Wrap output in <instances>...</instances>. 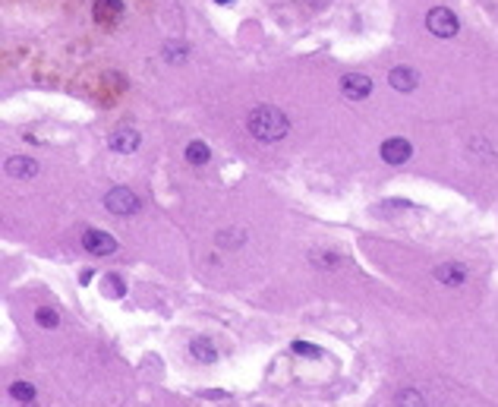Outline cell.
Here are the masks:
<instances>
[{
    "mask_svg": "<svg viewBox=\"0 0 498 407\" xmlns=\"http://www.w3.org/2000/svg\"><path fill=\"white\" fill-rule=\"evenodd\" d=\"M246 130H249V136L259 139V142H277V139L287 136L290 120H287V114H284L281 107L259 105V107H253V111L246 114Z\"/></svg>",
    "mask_w": 498,
    "mask_h": 407,
    "instance_id": "6da1fadb",
    "label": "cell"
},
{
    "mask_svg": "<svg viewBox=\"0 0 498 407\" xmlns=\"http://www.w3.org/2000/svg\"><path fill=\"white\" fill-rule=\"evenodd\" d=\"M426 28L432 35H438V38H454L457 35V16L448 10V6H432V10L426 13Z\"/></svg>",
    "mask_w": 498,
    "mask_h": 407,
    "instance_id": "7a4b0ae2",
    "label": "cell"
},
{
    "mask_svg": "<svg viewBox=\"0 0 498 407\" xmlns=\"http://www.w3.org/2000/svg\"><path fill=\"white\" fill-rule=\"evenodd\" d=\"M105 208L111 215H136L139 212V196L129 190V186H114V190L105 196Z\"/></svg>",
    "mask_w": 498,
    "mask_h": 407,
    "instance_id": "3957f363",
    "label": "cell"
},
{
    "mask_svg": "<svg viewBox=\"0 0 498 407\" xmlns=\"http://www.w3.org/2000/svg\"><path fill=\"white\" fill-rule=\"evenodd\" d=\"M341 92H344V98H350V101H363L372 92V79L363 76V73H347V76L341 79Z\"/></svg>",
    "mask_w": 498,
    "mask_h": 407,
    "instance_id": "277c9868",
    "label": "cell"
},
{
    "mask_svg": "<svg viewBox=\"0 0 498 407\" xmlns=\"http://www.w3.org/2000/svg\"><path fill=\"white\" fill-rule=\"evenodd\" d=\"M83 246L89 253H95V256H111V253H117V240L111 234H105V231H85Z\"/></svg>",
    "mask_w": 498,
    "mask_h": 407,
    "instance_id": "5b68a950",
    "label": "cell"
},
{
    "mask_svg": "<svg viewBox=\"0 0 498 407\" xmlns=\"http://www.w3.org/2000/svg\"><path fill=\"white\" fill-rule=\"evenodd\" d=\"M432 278L442 281V285H448V287H460V285H467L470 272H467V268L460 265V263H442V265H435Z\"/></svg>",
    "mask_w": 498,
    "mask_h": 407,
    "instance_id": "8992f818",
    "label": "cell"
},
{
    "mask_svg": "<svg viewBox=\"0 0 498 407\" xmlns=\"http://www.w3.org/2000/svg\"><path fill=\"white\" fill-rule=\"evenodd\" d=\"M382 162L388 164H404L410 155H413V145H410L407 139H401V136H394V139H385L382 142Z\"/></svg>",
    "mask_w": 498,
    "mask_h": 407,
    "instance_id": "52a82bcc",
    "label": "cell"
},
{
    "mask_svg": "<svg viewBox=\"0 0 498 407\" xmlns=\"http://www.w3.org/2000/svg\"><path fill=\"white\" fill-rule=\"evenodd\" d=\"M107 145H111L114 152H120V155H129V152L139 149V133L133 127H120L107 136Z\"/></svg>",
    "mask_w": 498,
    "mask_h": 407,
    "instance_id": "ba28073f",
    "label": "cell"
},
{
    "mask_svg": "<svg viewBox=\"0 0 498 407\" xmlns=\"http://www.w3.org/2000/svg\"><path fill=\"white\" fill-rule=\"evenodd\" d=\"M6 174L16 180H32V177H38V162H35V158H26V155H16L6 162Z\"/></svg>",
    "mask_w": 498,
    "mask_h": 407,
    "instance_id": "9c48e42d",
    "label": "cell"
},
{
    "mask_svg": "<svg viewBox=\"0 0 498 407\" xmlns=\"http://www.w3.org/2000/svg\"><path fill=\"white\" fill-rule=\"evenodd\" d=\"M120 13H123V0H95L92 4L95 23H114V19H120Z\"/></svg>",
    "mask_w": 498,
    "mask_h": 407,
    "instance_id": "30bf717a",
    "label": "cell"
},
{
    "mask_svg": "<svg viewBox=\"0 0 498 407\" xmlns=\"http://www.w3.org/2000/svg\"><path fill=\"white\" fill-rule=\"evenodd\" d=\"M388 83H391V89H398V92H413L416 83H420V76H416V70H410V67H394L391 76H388Z\"/></svg>",
    "mask_w": 498,
    "mask_h": 407,
    "instance_id": "8fae6325",
    "label": "cell"
},
{
    "mask_svg": "<svg viewBox=\"0 0 498 407\" xmlns=\"http://www.w3.org/2000/svg\"><path fill=\"white\" fill-rule=\"evenodd\" d=\"M10 395H13V401H19V404H26V407H35V401H38V391H35L32 382H13L10 385Z\"/></svg>",
    "mask_w": 498,
    "mask_h": 407,
    "instance_id": "7c38bea8",
    "label": "cell"
},
{
    "mask_svg": "<svg viewBox=\"0 0 498 407\" xmlns=\"http://www.w3.org/2000/svg\"><path fill=\"white\" fill-rule=\"evenodd\" d=\"M189 354H193L199 363H215L218 360V351H215V344H208L205 338H196V341H189Z\"/></svg>",
    "mask_w": 498,
    "mask_h": 407,
    "instance_id": "4fadbf2b",
    "label": "cell"
},
{
    "mask_svg": "<svg viewBox=\"0 0 498 407\" xmlns=\"http://www.w3.org/2000/svg\"><path fill=\"white\" fill-rule=\"evenodd\" d=\"M161 57H164L167 63H183L189 57V45H183V41H164Z\"/></svg>",
    "mask_w": 498,
    "mask_h": 407,
    "instance_id": "5bb4252c",
    "label": "cell"
},
{
    "mask_svg": "<svg viewBox=\"0 0 498 407\" xmlns=\"http://www.w3.org/2000/svg\"><path fill=\"white\" fill-rule=\"evenodd\" d=\"M208 158H211V152H208V145H205V142L196 139V142L186 145V162L189 164H205Z\"/></svg>",
    "mask_w": 498,
    "mask_h": 407,
    "instance_id": "9a60e30c",
    "label": "cell"
},
{
    "mask_svg": "<svg viewBox=\"0 0 498 407\" xmlns=\"http://www.w3.org/2000/svg\"><path fill=\"white\" fill-rule=\"evenodd\" d=\"M35 322H38L41 329H60V316H57L54 310H48V307L35 310Z\"/></svg>",
    "mask_w": 498,
    "mask_h": 407,
    "instance_id": "2e32d148",
    "label": "cell"
},
{
    "mask_svg": "<svg viewBox=\"0 0 498 407\" xmlns=\"http://www.w3.org/2000/svg\"><path fill=\"white\" fill-rule=\"evenodd\" d=\"M309 263L319 265V268H338L341 265V256H338V253H325V250H322V253H312Z\"/></svg>",
    "mask_w": 498,
    "mask_h": 407,
    "instance_id": "e0dca14e",
    "label": "cell"
},
{
    "mask_svg": "<svg viewBox=\"0 0 498 407\" xmlns=\"http://www.w3.org/2000/svg\"><path fill=\"white\" fill-rule=\"evenodd\" d=\"M426 401H423V395L416 388H404L398 391V407H423Z\"/></svg>",
    "mask_w": 498,
    "mask_h": 407,
    "instance_id": "ac0fdd59",
    "label": "cell"
},
{
    "mask_svg": "<svg viewBox=\"0 0 498 407\" xmlns=\"http://www.w3.org/2000/svg\"><path fill=\"white\" fill-rule=\"evenodd\" d=\"M294 351L300 354V357H309V360H312V357H319V354H322L316 344H306V341H294Z\"/></svg>",
    "mask_w": 498,
    "mask_h": 407,
    "instance_id": "d6986e66",
    "label": "cell"
},
{
    "mask_svg": "<svg viewBox=\"0 0 498 407\" xmlns=\"http://www.w3.org/2000/svg\"><path fill=\"white\" fill-rule=\"evenodd\" d=\"M107 294H114V297H123V294H127V287H123V281L117 278V275H111V281H107Z\"/></svg>",
    "mask_w": 498,
    "mask_h": 407,
    "instance_id": "ffe728a7",
    "label": "cell"
},
{
    "mask_svg": "<svg viewBox=\"0 0 498 407\" xmlns=\"http://www.w3.org/2000/svg\"><path fill=\"white\" fill-rule=\"evenodd\" d=\"M202 398H227V391H202Z\"/></svg>",
    "mask_w": 498,
    "mask_h": 407,
    "instance_id": "44dd1931",
    "label": "cell"
},
{
    "mask_svg": "<svg viewBox=\"0 0 498 407\" xmlns=\"http://www.w3.org/2000/svg\"><path fill=\"white\" fill-rule=\"evenodd\" d=\"M215 4H231V0H215Z\"/></svg>",
    "mask_w": 498,
    "mask_h": 407,
    "instance_id": "7402d4cb",
    "label": "cell"
}]
</instances>
